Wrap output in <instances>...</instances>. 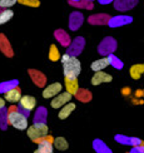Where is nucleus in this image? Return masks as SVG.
Here are the masks:
<instances>
[{
  "label": "nucleus",
  "instance_id": "13",
  "mask_svg": "<svg viewBox=\"0 0 144 153\" xmlns=\"http://www.w3.org/2000/svg\"><path fill=\"white\" fill-rule=\"evenodd\" d=\"M83 24V15L78 11H74L69 16V27L72 30H77L79 27H81Z\"/></svg>",
  "mask_w": 144,
  "mask_h": 153
},
{
  "label": "nucleus",
  "instance_id": "12",
  "mask_svg": "<svg viewBox=\"0 0 144 153\" xmlns=\"http://www.w3.org/2000/svg\"><path fill=\"white\" fill-rule=\"evenodd\" d=\"M28 72H29L30 78L33 79V82L35 83V85H38V87H44V85H45L47 78H45V75H44L41 72L35 71V69H29Z\"/></svg>",
  "mask_w": 144,
  "mask_h": 153
},
{
  "label": "nucleus",
  "instance_id": "32",
  "mask_svg": "<svg viewBox=\"0 0 144 153\" xmlns=\"http://www.w3.org/2000/svg\"><path fill=\"white\" fill-rule=\"evenodd\" d=\"M6 117H8V112H5V108H4V109L0 111V126H1L3 129H5L6 124H8V122H6Z\"/></svg>",
  "mask_w": 144,
  "mask_h": 153
},
{
  "label": "nucleus",
  "instance_id": "6",
  "mask_svg": "<svg viewBox=\"0 0 144 153\" xmlns=\"http://www.w3.org/2000/svg\"><path fill=\"white\" fill-rule=\"evenodd\" d=\"M115 48H117V43H115V40L113 39V38L108 36V38H105V39L99 44L98 52H99L100 54H104V55H106V54H109V55H110V54L115 50Z\"/></svg>",
  "mask_w": 144,
  "mask_h": 153
},
{
  "label": "nucleus",
  "instance_id": "40",
  "mask_svg": "<svg viewBox=\"0 0 144 153\" xmlns=\"http://www.w3.org/2000/svg\"><path fill=\"white\" fill-rule=\"evenodd\" d=\"M53 153H54V152H53Z\"/></svg>",
  "mask_w": 144,
  "mask_h": 153
},
{
  "label": "nucleus",
  "instance_id": "28",
  "mask_svg": "<svg viewBox=\"0 0 144 153\" xmlns=\"http://www.w3.org/2000/svg\"><path fill=\"white\" fill-rule=\"evenodd\" d=\"M18 3L25 6H30V8H38L40 5V0H18Z\"/></svg>",
  "mask_w": 144,
  "mask_h": 153
},
{
  "label": "nucleus",
  "instance_id": "39",
  "mask_svg": "<svg viewBox=\"0 0 144 153\" xmlns=\"http://www.w3.org/2000/svg\"><path fill=\"white\" fill-rule=\"evenodd\" d=\"M86 1H90V3H92V1H93V0H86Z\"/></svg>",
  "mask_w": 144,
  "mask_h": 153
},
{
  "label": "nucleus",
  "instance_id": "15",
  "mask_svg": "<svg viewBox=\"0 0 144 153\" xmlns=\"http://www.w3.org/2000/svg\"><path fill=\"white\" fill-rule=\"evenodd\" d=\"M75 108H77V105H75V103H73V102H69L68 104H65L64 107H61L60 111H59V113H58L59 119H61V120L66 119V118L75 111Z\"/></svg>",
  "mask_w": 144,
  "mask_h": 153
},
{
  "label": "nucleus",
  "instance_id": "3",
  "mask_svg": "<svg viewBox=\"0 0 144 153\" xmlns=\"http://www.w3.org/2000/svg\"><path fill=\"white\" fill-rule=\"evenodd\" d=\"M49 134V128L45 122H35L27 129V136L31 139V141H36L43 137Z\"/></svg>",
  "mask_w": 144,
  "mask_h": 153
},
{
  "label": "nucleus",
  "instance_id": "20",
  "mask_svg": "<svg viewBox=\"0 0 144 153\" xmlns=\"http://www.w3.org/2000/svg\"><path fill=\"white\" fill-rule=\"evenodd\" d=\"M130 22H131V18H129V16H114L110 19L108 24L110 27H120V25L128 24Z\"/></svg>",
  "mask_w": 144,
  "mask_h": 153
},
{
  "label": "nucleus",
  "instance_id": "14",
  "mask_svg": "<svg viewBox=\"0 0 144 153\" xmlns=\"http://www.w3.org/2000/svg\"><path fill=\"white\" fill-rule=\"evenodd\" d=\"M64 84H65V88H66V92L69 94H72V95H75L77 92L79 91V84H78L77 78H68V76H65Z\"/></svg>",
  "mask_w": 144,
  "mask_h": 153
},
{
  "label": "nucleus",
  "instance_id": "7",
  "mask_svg": "<svg viewBox=\"0 0 144 153\" xmlns=\"http://www.w3.org/2000/svg\"><path fill=\"white\" fill-rule=\"evenodd\" d=\"M61 91H63V85L60 84V83H52L50 85L44 88L43 97L45 99H53L59 93H61Z\"/></svg>",
  "mask_w": 144,
  "mask_h": 153
},
{
  "label": "nucleus",
  "instance_id": "9",
  "mask_svg": "<svg viewBox=\"0 0 144 153\" xmlns=\"http://www.w3.org/2000/svg\"><path fill=\"white\" fill-rule=\"evenodd\" d=\"M20 98H21V89L19 87L11 88L10 91L4 93V99L5 102H9V103H18V102H20Z\"/></svg>",
  "mask_w": 144,
  "mask_h": 153
},
{
  "label": "nucleus",
  "instance_id": "11",
  "mask_svg": "<svg viewBox=\"0 0 144 153\" xmlns=\"http://www.w3.org/2000/svg\"><path fill=\"white\" fill-rule=\"evenodd\" d=\"M0 50H1V53L5 56H8V58H11V56L14 55L13 48L10 45V42L8 40V38L4 34H0Z\"/></svg>",
  "mask_w": 144,
  "mask_h": 153
},
{
  "label": "nucleus",
  "instance_id": "8",
  "mask_svg": "<svg viewBox=\"0 0 144 153\" xmlns=\"http://www.w3.org/2000/svg\"><path fill=\"white\" fill-rule=\"evenodd\" d=\"M84 44H85V42H84V39L81 36L75 38L74 42L70 44V47L68 48L66 54L73 55V56H77L79 53H81V50H83V48H84Z\"/></svg>",
  "mask_w": 144,
  "mask_h": 153
},
{
  "label": "nucleus",
  "instance_id": "19",
  "mask_svg": "<svg viewBox=\"0 0 144 153\" xmlns=\"http://www.w3.org/2000/svg\"><path fill=\"white\" fill-rule=\"evenodd\" d=\"M53 148H55L56 151H66L69 148V143L64 137H56L54 138V142H53Z\"/></svg>",
  "mask_w": 144,
  "mask_h": 153
},
{
  "label": "nucleus",
  "instance_id": "10",
  "mask_svg": "<svg viewBox=\"0 0 144 153\" xmlns=\"http://www.w3.org/2000/svg\"><path fill=\"white\" fill-rule=\"evenodd\" d=\"M113 80V76L105 72H97L92 76V84L93 85H99L103 83H110Z\"/></svg>",
  "mask_w": 144,
  "mask_h": 153
},
{
  "label": "nucleus",
  "instance_id": "23",
  "mask_svg": "<svg viewBox=\"0 0 144 153\" xmlns=\"http://www.w3.org/2000/svg\"><path fill=\"white\" fill-rule=\"evenodd\" d=\"M75 97L78 98V100L83 102V103H86V102L92 100V93L89 91H86V89H79L75 94Z\"/></svg>",
  "mask_w": 144,
  "mask_h": 153
},
{
  "label": "nucleus",
  "instance_id": "27",
  "mask_svg": "<svg viewBox=\"0 0 144 153\" xmlns=\"http://www.w3.org/2000/svg\"><path fill=\"white\" fill-rule=\"evenodd\" d=\"M49 59L52 62H58L60 59V53L58 48H56L55 44H52L50 45V49H49Z\"/></svg>",
  "mask_w": 144,
  "mask_h": 153
},
{
  "label": "nucleus",
  "instance_id": "1",
  "mask_svg": "<svg viewBox=\"0 0 144 153\" xmlns=\"http://www.w3.org/2000/svg\"><path fill=\"white\" fill-rule=\"evenodd\" d=\"M61 64H63L64 76H68V78H78V75L81 72V64L77 56L64 54L61 56Z\"/></svg>",
  "mask_w": 144,
  "mask_h": 153
},
{
  "label": "nucleus",
  "instance_id": "26",
  "mask_svg": "<svg viewBox=\"0 0 144 153\" xmlns=\"http://www.w3.org/2000/svg\"><path fill=\"white\" fill-rule=\"evenodd\" d=\"M54 148L52 143H40L34 153H53Z\"/></svg>",
  "mask_w": 144,
  "mask_h": 153
},
{
  "label": "nucleus",
  "instance_id": "36",
  "mask_svg": "<svg viewBox=\"0 0 144 153\" xmlns=\"http://www.w3.org/2000/svg\"><path fill=\"white\" fill-rule=\"evenodd\" d=\"M135 95H137V97H140V95H144V89H143V91H140V89H139V91H137V92H135Z\"/></svg>",
  "mask_w": 144,
  "mask_h": 153
},
{
  "label": "nucleus",
  "instance_id": "17",
  "mask_svg": "<svg viewBox=\"0 0 144 153\" xmlns=\"http://www.w3.org/2000/svg\"><path fill=\"white\" fill-rule=\"evenodd\" d=\"M109 65V59H108V56H103V58H100V59H98V60H94L93 63H92V65H90V68H92V71H94V72H103L104 69Z\"/></svg>",
  "mask_w": 144,
  "mask_h": 153
},
{
  "label": "nucleus",
  "instance_id": "31",
  "mask_svg": "<svg viewBox=\"0 0 144 153\" xmlns=\"http://www.w3.org/2000/svg\"><path fill=\"white\" fill-rule=\"evenodd\" d=\"M18 0H0V8L3 9H10L13 5H15Z\"/></svg>",
  "mask_w": 144,
  "mask_h": 153
},
{
  "label": "nucleus",
  "instance_id": "33",
  "mask_svg": "<svg viewBox=\"0 0 144 153\" xmlns=\"http://www.w3.org/2000/svg\"><path fill=\"white\" fill-rule=\"evenodd\" d=\"M130 153H144V143L140 142V146H138V147H134L133 151Z\"/></svg>",
  "mask_w": 144,
  "mask_h": 153
},
{
  "label": "nucleus",
  "instance_id": "30",
  "mask_svg": "<svg viewBox=\"0 0 144 153\" xmlns=\"http://www.w3.org/2000/svg\"><path fill=\"white\" fill-rule=\"evenodd\" d=\"M45 114H47V111L45 108H39L36 112V116H35V120L36 122H44V119H45Z\"/></svg>",
  "mask_w": 144,
  "mask_h": 153
},
{
  "label": "nucleus",
  "instance_id": "34",
  "mask_svg": "<svg viewBox=\"0 0 144 153\" xmlns=\"http://www.w3.org/2000/svg\"><path fill=\"white\" fill-rule=\"evenodd\" d=\"M122 93H123V95H129V94H130V88L124 87L123 91H122Z\"/></svg>",
  "mask_w": 144,
  "mask_h": 153
},
{
  "label": "nucleus",
  "instance_id": "5",
  "mask_svg": "<svg viewBox=\"0 0 144 153\" xmlns=\"http://www.w3.org/2000/svg\"><path fill=\"white\" fill-rule=\"evenodd\" d=\"M72 94H69L68 92H61L59 93L56 97H54L52 99V102H50V105H52V108H54V109H60L61 107H64L65 104H68L69 102L72 100Z\"/></svg>",
  "mask_w": 144,
  "mask_h": 153
},
{
  "label": "nucleus",
  "instance_id": "37",
  "mask_svg": "<svg viewBox=\"0 0 144 153\" xmlns=\"http://www.w3.org/2000/svg\"><path fill=\"white\" fill-rule=\"evenodd\" d=\"M98 1H99L100 4H109V3L113 1V0H98Z\"/></svg>",
  "mask_w": 144,
  "mask_h": 153
},
{
  "label": "nucleus",
  "instance_id": "38",
  "mask_svg": "<svg viewBox=\"0 0 144 153\" xmlns=\"http://www.w3.org/2000/svg\"><path fill=\"white\" fill-rule=\"evenodd\" d=\"M70 1H80V0H70Z\"/></svg>",
  "mask_w": 144,
  "mask_h": 153
},
{
  "label": "nucleus",
  "instance_id": "22",
  "mask_svg": "<svg viewBox=\"0 0 144 153\" xmlns=\"http://www.w3.org/2000/svg\"><path fill=\"white\" fill-rule=\"evenodd\" d=\"M109 20H110V18L105 14H97L89 18L90 24H106V23H109Z\"/></svg>",
  "mask_w": 144,
  "mask_h": 153
},
{
  "label": "nucleus",
  "instance_id": "29",
  "mask_svg": "<svg viewBox=\"0 0 144 153\" xmlns=\"http://www.w3.org/2000/svg\"><path fill=\"white\" fill-rule=\"evenodd\" d=\"M108 59H109V64L110 65H113V67H115V68H118V69H120L122 67H123V63L119 60L118 58H115L113 54H110V55H108Z\"/></svg>",
  "mask_w": 144,
  "mask_h": 153
},
{
  "label": "nucleus",
  "instance_id": "16",
  "mask_svg": "<svg viewBox=\"0 0 144 153\" xmlns=\"http://www.w3.org/2000/svg\"><path fill=\"white\" fill-rule=\"evenodd\" d=\"M137 4V0H114V6L117 10L127 11Z\"/></svg>",
  "mask_w": 144,
  "mask_h": 153
},
{
  "label": "nucleus",
  "instance_id": "24",
  "mask_svg": "<svg viewBox=\"0 0 144 153\" xmlns=\"http://www.w3.org/2000/svg\"><path fill=\"white\" fill-rule=\"evenodd\" d=\"M13 16H14V11H13V10H10V9L1 10V11H0V25L8 23Z\"/></svg>",
  "mask_w": 144,
  "mask_h": 153
},
{
  "label": "nucleus",
  "instance_id": "21",
  "mask_svg": "<svg viewBox=\"0 0 144 153\" xmlns=\"http://www.w3.org/2000/svg\"><path fill=\"white\" fill-rule=\"evenodd\" d=\"M55 38L60 42L61 45H64V47H68V45H70V38H69V35L65 33L64 30H56L55 31Z\"/></svg>",
  "mask_w": 144,
  "mask_h": 153
},
{
  "label": "nucleus",
  "instance_id": "4",
  "mask_svg": "<svg viewBox=\"0 0 144 153\" xmlns=\"http://www.w3.org/2000/svg\"><path fill=\"white\" fill-rule=\"evenodd\" d=\"M36 107V99L33 95H21L20 102H19V111L27 116L28 113L34 111Z\"/></svg>",
  "mask_w": 144,
  "mask_h": 153
},
{
  "label": "nucleus",
  "instance_id": "18",
  "mask_svg": "<svg viewBox=\"0 0 144 153\" xmlns=\"http://www.w3.org/2000/svg\"><path fill=\"white\" fill-rule=\"evenodd\" d=\"M129 74L134 80L140 79V76L144 74V64H134L129 69Z\"/></svg>",
  "mask_w": 144,
  "mask_h": 153
},
{
  "label": "nucleus",
  "instance_id": "35",
  "mask_svg": "<svg viewBox=\"0 0 144 153\" xmlns=\"http://www.w3.org/2000/svg\"><path fill=\"white\" fill-rule=\"evenodd\" d=\"M4 108H5V99H3L0 97V111L4 109Z\"/></svg>",
  "mask_w": 144,
  "mask_h": 153
},
{
  "label": "nucleus",
  "instance_id": "2",
  "mask_svg": "<svg viewBox=\"0 0 144 153\" xmlns=\"http://www.w3.org/2000/svg\"><path fill=\"white\" fill-rule=\"evenodd\" d=\"M6 122L11 127L19 129V131H27L29 127L28 118L24 113L19 111L16 107H10L8 109V117H6Z\"/></svg>",
  "mask_w": 144,
  "mask_h": 153
},
{
  "label": "nucleus",
  "instance_id": "25",
  "mask_svg": "<svg viewBox=\"0 0 144 153\" xmlns=\"http://www.w3.org/2000/svg\"><path fill=\"white\" fill-rule=\"evenodd\" d=\"M18 87V82L16 80H9V82H3L0 83V93H6L10 91L11 88Z\"/></svg>",
  "mask_w": 144,
  "mask_h": 153
}]
</instances>
